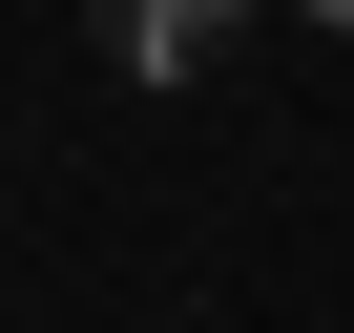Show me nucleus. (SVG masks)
Here are the masks:
<instances>
[{
	"label": "nucleus",
	"instance_id": "1",
	"mask_svg": "<svg viewBox=\"0 0 354 333\" xmlns=\"http://www.w3.org/2000/svg\"><path fill=\"white\" fill-rule=\"evenodd\" d=\"M230 21H250V0H104V63H125V84H188Z\"/></svg>",
	"mask_w": 354,
	"mask_h": 333
},
{
	"label": "nucleus",
	"instance_id": "2",
	"mask_svg": "<svg viewBox=\"0 0 354 333\" xmlns=\"http://www.w3.org/2000/svg\"><path fill=\"white\" fill-rule=\"evenodd\" d=\"M313 21H354V0H313Z\"/></svg>",
	"mask_w": 354,
	"mask_h": 333
}]
</instances>
